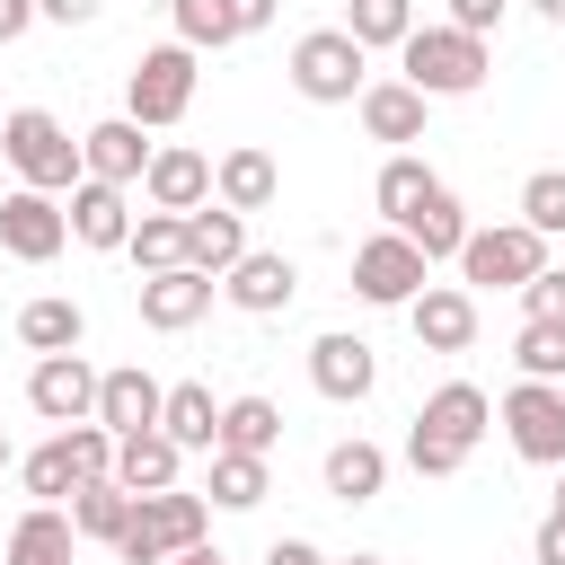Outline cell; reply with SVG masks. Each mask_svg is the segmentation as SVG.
I'll return each mask as SVG.
<instances>
[{"mask_svg":"<svg viewBox=\"0 0 565 565\" xmlns=\"http://www.w3.org/2000/svg\"><path fill=\"white\" fill-rule=\"evenodd\" d=\"M168 18H177V44H185V53H221V44H238L230 0H168Z\"/></svg>","mask_w":565,"mask_h":565,"instance_id":"37","label":"cell"},{"mask_svg":"<svg viewBox=\"0 0 565 565\" xmlns=\"http://www.w3.org/2000/svg\"><path fill=\"white\" fill-rule=\"evenodd\" d=\"M459 274H468L477 291H521L530 274H547V238H539L530 221H503V230H468V247H459Z\"/></svg>","mask_w":565,"mask_h":565,"instance_id":"6","label":"cell"},{"mask_svg":"<svg viewBox=\"0 0 565 565\" xmlns=\"http://www.w3.org/2000/svg\"><path fill=\"white\" fill-rule=\"evenodd\" d=\"M265 565H327V556H318L309 539H274V547H265Z\"/></svg>","mask_w":565,"mask_h":565,"instance_id":"46","label":"cell"},{"mask_svg":"<svg viewBox=\"0 0 565 565\" xmlns=\"http://www.w3.org/2000/svg\"><path fill=\"white\" fill-rule=\"evenodd\" d=\"M344 565H380V556H344Z\"/></svg>","mask_w":565,"mask_h":565,"instance_id":"49","label":"cell"},{"mask_svg":"<svg viewBox=\"0 0 565 565\" xmlns=\"http://www.w3.org/2000/svg\"><path fill=\"white\" fill-rule=\"evenodd\" d=\"M132 512H141V530H150L168 556L203 547V530H212V503H203V494H185V486H168V494H132Z\"/></svg>","mask_w":565,"mask_h":565,"instance_id":"20","label":"cell"},{"mask_svg":"<svg viewBox=\"0 0 565 565\" xmlns=\"http://www.w3.org/2000/svg\"><path fill=\"white\" fill-rule=\"evenodd\" d=\"M380 486H388V450H380V441L353 433V441L327 450V494H335V503H380Z\"/></svg>","mask_w":565,"mask_h":565,"instance_id":"26","label":"cell"},{"mask_svg":"<svg viewBox=\"0 0 565 565\" xmlns=\"http://www.w3.org/2000/svg\"><path fill=\"white\" fill-rule=\"evenodd\" d=\"M274 441H282V406H274V397H230V406H221V450L265 459Z\"/></svg>","mask_w":565,"mask_h":565,"instance_id":"30","label":"cell"},{"mask_svg":"<svg viewBox=\"0 0 565 565\" xmlns=\"http://www.w3.org/2000/svg\"><path fill=\"white\" fill-rule=\"evenodd\" d=\"M450 26L459 35H494L503 26V0H450Z\"/></svg>","mask_w":565,"mask_h":565,"instance_id":"41","label":"cell"},{"mask_svg":"<svg viewBox=\"0 0 565 565\" xmlns=\"http://www.w3.org/2000/svg\"><path fill=\"white\" fill-rule=\"evenodd\" d=\"M18 477H26V494H35V503H62V494H79V486H88V477H79V459H71V433H53L44 450H26V459H18Z\"/></svg>","mask_w":565,"mask_h":565,"instance_id":"34","label":"cell"},{"mask_svg":"<svg viewBox=\"0 0 565 565\" xmlns=\"http://www.w3.org/2000/svg\"><path fill=\"white\" fill-rule=\"evenodd\" d=\"M124 256L141 265V282H150V274H177V265H185V221H177V212H141Z\"/></svg>","mask_w":565,"mask_h":565,"instance_id":"33","label":"cell"},{"mask_svg":"<svg viewBox=\"0 0 565 565\" xmlns=\"http://www.w3.org/2000/svg\"><path fill=\"white\" fill-rule=\"evenodd\" d=\"M71 238H79V247H132V203H124V185L79 177V185H71Z\"/></svg>","mask_w":565,"mask_h":565,"instance_id":"19","label":"cell"},{"mask_svg":"<svg viewBox=\"0 0 565 565\" xmlns=\"http://www.w3.org/2000/svg\"><path fill=\"white\" fill-rule=\"evenodd\" d=\"M212 194H221L230 212H265V203L282 194V168H274L256 141H238V150H221V168H212Z\"/></svg>","mask_w":565,"mask_h":565,"instance_id":"21","label":"cell"},{"mask_svg":"<svg viewBox=\"0 0 565 565\" xmlns=\"http://www.w3.org/2000/svg\"><path fill=\"white\" fill-rule=\"evenodd\" d=\"M221 512H256L265 494H274V477H265V459H247V450H212V486H203Z\"/></svg>","mask_w":565,"mask_h":565,"instance_id":"31","label":"cell"},{"mask_svg":"<svg viewBox=\"0 0 565 565\" xmlns=\"http://www.w3.org/2000/svg\"><path fill=\"white\" fill-rule=\"evenodd\" d=\"M62 247H71V203H53V194H35V185L0 194V256H18V265H53Z\"/></svg>","mask_w":565,"mask_h":565,"instance_id":"8","label":"cell"},{"mask_svg":"<svg viewBox=\"0 0 565 565\" xmlns=\"http://www.w3.org/2000/svg\"><path fill=\"white\" fill-rule=\"evenodd\" d=\"M512 362H521V380H565V318H521V335H512Z\"/></svg>","mask_w":565,"mask_h":565,"instance_id":"35","label":"cell"},{"mask_svg":"<svg viewBox=\"0 0 565 565\" xmlns=\"http://www.w3.org/2000/svg\"><path fill=\"white\" fill-rule=\"evenodd\" d=\"M291 291H300V265H291V256H265V247H247V256L221 274V300L247 309V318H282Z\"/></svg>","mask_w":565,"mask_h":565,"instance_id":"12","label":"cell"},{"mask_svg":"<svg viewBox=\"0 0 565 565\" xmlns=\"http://www.w3.org/2000/svg\"><path fill=\"white\" fill-rule=\"evenodd\" d=\"M0 468H9V441H0Z\"/></svg>","mask_w":565,"mask_h":565,"instance_id":"51","label":"cell"},{"mask_svg":"<svg viewBox=\"0 0 565 565\" xmlns=\"http://www.w3.org/2000/svg\"><path fill=\"white\" fill-rule=\"evenodd\" d=\"M274 9H282V0H230V18H238V35H256V26H274Z\"/></svg>","mask_w":565,"mask_h":565,"instance_id":"44","label":"cell"},{"mask_svg":"<svg viewBox=\"0 0 565 565\" xmlns=\"http://www.w3.org/2000/svg\"><path fill=\"white\" fill-rule=\"evenodd\" d=\"M486 424H494V406H486V388H477V380L433 388V397H424V415H415V433H406V468H415V477H459V468H468V450L486 441Z\"/></svg>","mask_w":565,"mask_h":565,"instance_id":"1","label":"cell"},{"mask_svg":"<svg viewBox=\"0 0 565 565\" xmlns=\"http://www.w3.org/2000/svg\"><path fill=\"white\" fill-rule=\"evenodd\" d=\"M503 433H512V450H521L530 468H565V388L521 380V388L503 397Z\"/></svg>","mask_w":565,"mask_h":565,"instance_id":"9","label":"cell"},{"mask_svg":"<svg viewBox=\"0 0 565 565\" xmlns=\"http://www.w3.org/2000/svg\"><path fill=\"white\" fill-rule=\"evenodd\" d=\"M35 18H44V9H35V0H0V44H18V35H26V26H35Z\"/></svg>","mask_w":565,"mask_h":565,"instance_id":"43","label":"cell"},{"mask_svg":"<svg viewBox=\"0 0 565 565\" xmlns=\"http://www.w3.org/2000/svg\"><path fill=\"white\" fill-rule=\"evenodd\" d=\"M141 194H150V212H203L212 203V159L203 150H185V141H159L150 150V177H141Z\"/></svg>","mask_w":565,"mask_h":565,"instance_id":"11","label":"cell"},{"mask_svg":"<svg viewBox=\"0 0 565 565\" xmlns=\"http://www.w3.org/2000/svg\"><path fill=\"white\" fill-rule=\"evenodd\" d=\"M71 547H79V530H71L62 503L18 512V530H9V565H71Z\"/></svg>","mask_w":565,"mask_h":565,"instance_id":"27","label":"cell"},{"mask_svg":"<svg viewBox=\"0 0 565 565\" xmlns=\"http://www.w3.org/2000/svg\"><path fill=\"white\" fill-rule=\"evenodd\" d=\"M362 62H371V53H362L344 26H309V35L291 44V88H300L309 106H362V88H371Z\"/></svg>","mask_w":565,"mask_h":565,"instance_id":"4","label":"cell"},{"mask_svg":"<svg viewBox=\"0 0 565 565\" xmlns=\"http://www.w3.org/2000/svg\"><path fill=\"white\" fill-rule=\"evenodd\" d=\"M177 468H185V450H177L168 433H132V441L115 450V486H124V494H168Z\"/></svg>","mask_w":565,"mask_h":565,"instance_id":"25","label":"cell"},{"mask_svg":"<svg viewBox=\"0 0 565 565\" xmlns=\"http://www.w3.org/2000/svg\"><path fill=\"white\" fill-rule=\"evenodd\" d=\"M159 406H168V388H159L141 362H124V371H106V380H97V424H106L115 441L159 433Z\"/></svg>","mask_w":565,"mask_h":565,"instance_id":"15","label":"cell"},{"mask_svg":"<svg viewBox=\"0 0 565 565\" xmlns=\"http://www.w3.org/2000/svg\"><path fill=\"white\" fill-rule=\"evenodd\" d=\"M0 150H9V168H18L35 194H71V185L88 177L79 141H71L44 106H9V115H0Z\"/></svg>","mask_w":565,"mask_h":565,"instance_id":"2","label":"cell"},{"mask_svg":"<svg viewBox=\"0 0 565 565\" xmlns=\"http://www.w3.org/2000/svg\"><path fill=\"white\" fill-rule=\"evenodd\" d=\"M433 185H441V177H433V168H424L415 150H397V159L380 168V185H371V203H380V221H388V230H406V221L424 212V194H433Z\"/></svg>","mask_w":565,"mask_h":565,"instance_id":"28","label":"cell"},{"mask_svg":"<svg viewBox=\"0 0 565 565\" xmlns=\"http://www.w3.org/2000/svg\"><path fill=\"white\" fill-rule=\"evenodd\" d=\"M35 9H44V18H62V26H88L106 0H35Z\"/></svg>","mask_w":565,"mask_h":565,"instance_id":"45","label":"cell"},{"mask_svg":"<svg viewBox=\"0 0 565 565\" xmlns=\"http://www.w3.org/2000/svg\"><path fill=\"white\" fill-rule=\"evenodd\" d=\"M309 380H318V397H335V406H362L371 388H380V353L362 344V335H318L309 344Z\"/></svg>","mask_w":565,"mask_h":565,"instance_id":"13","label":"cell"},{"mask_svg":"<svg viewBox=\"0 0 565 565\" xmlns=\"http://www.w3.org/2000/svg\"><path fill=\"white\" fill-rule=\"evenodd\" d=\"M194 106V53L185 44H150L141 62H132V79H124V115L141 124V132H159V124H177Z\"/></svg>","mask_w":565,"mask_h":565,"instance_id":"5","label":"cell"},{"mask_svg":"<svg viewBox=\"0 0 565 565\" xmlns=\"http://www.w3.org/2000/svg\"><path fill=\"white\" fill-rule=\"evenodd\" d=\"M344 35H353L362 53L406 44V35H415V0H353V9H344Z\"/></svg>","mask_w":565,"mask_h":565,"instance_id":"36","label":"cell"},{"mask_svg":"<svg viewBox=\"0 0 565 565\" xmlns=\"http://www.w3.org/2000/svg\"><path fill=\"white\" fill-rule=\"evenodd\" d=\"M424 88H406V79H371L362 88V132L371 141H424Z\"/></svg>","mask_w":565,"mask_h":565,"instance_id":"22","label":"cell"},{"mask_svg":"<svg viewBox=\"0 0 565 565\" xmlns=\"http://www.w3.org/2000/svg\"><path fill=\"white\" fill-rule=\"evenodd\" d=\"M530 9H539V18H556V26H565V0H530Z\"/></svg>","mask_w":565,"mask_h":565,"instance_id":"48","label":"cell"},{"mask_svg":"<svg viewBox=\"0 0 565 565\" xmlns=\"http://www.w3.org/2000/svg\"><path fill=\"white\" fill-rule=\"evenodd\" d=\"M212 274H194V265H177V274H150L141 282V327H159V335H185L203 309H212Z\"/></svg>","mask_w":565,"mask_h":565,"instance_id":"17","label":"cell"},{"mask_svg":"<svg viewBox=\"0 0 565 565\" xmlns=\"http://www.w3.org/2000/svg\"><path fill=\"white\" fill-rule=\"evenodd\" d=\"M97 380H106V371H88L79 353H44V362L26 371V406H35L44 424H62V433H71V424H97Z\"/></svg>","mask_w":565,"mask_h":565,"instance_id":"10","label":"cell"},{"mask_svg":"<svg viewBox=\"0 0 565 565\" xmlns=\"http://www.w3.org/2000/svg\"><path fill=\"white\" fill-rule=\"evenodd\" d=\"M424 247L406 238V230H380V238H362L353 247V291L371 300V309H415L424 300Z\"/></svg>","mask_w":565,"mask_h":565,"instance_id":"7","label":"cell"},{"mask_svg":"<svg viewBox=\"0 0 565 565\" xmlns=\"http://www.w3.org/2000/svg\"><path fill=\"white\" fill-rule=\"evenodd\" d=\"M168 565H230V556H221V547L203 539V547H185V556H168Z\"/></svg>","mask_w":565,"mask_h":565,"instance_id":"47","label":"cell"},{"mask_svg":"<svg viewBox=\"0 0 565 565\" xmlns=\"http://www.w3.org/2000/svg\"><path fill=\"white\" fill-rule=\"evenodd\" d=\"M79 159H88V177H97V185H141V177H150V141H141V124H132V115L88 124V132H79Z\"/></svg>","mask_w":565,"mask_h":565,"instance_id":"16","label":"cell"},{"mask_svg":"<svg viewBox=\"0 0 565 565\" xmlns=\"http://www.w3.org/2000/svg\"><path fill=\"white\" fill-rule=\"evenodd\" d=\"M468 230H477V221L459 212V194H450V185H433V194H424V212L406 221V238L424 247V265H433V256H459V247H468Z\"/></svg>","mask_w":565,"mask_h":565,"instance_id":"29","label":"cell"},{"mask_svg":"<svg viewBox=\"0 0 565 565\" xmlns=\"http://www.w3.org/2000/svg\"><path fill=\"white\" fill-rule=\"evenodd\" d=\"M397 62H406V88H424V97H468V88H486V35H459L450 18L441 26H415L406 44H397Z\"/></svg>","mask_w":565,"mask_h":565,"instance_id":"3","label":"cell"},{"mask_svg":"<svg viewBox=\"0 0 565 565\" xmlns=\"http://www.w3.org/2000/svg\"><path fill=\"white\" fill-rule=\"evenodd\" d=\"M406 327H415L424 353H468V344H477V291H459V282H424V300L406 309Z\"/></svg>","mask_w":565,"mask_h":565,"instance_id":"14","label":"cell"},{"mask_svg":"<svg viewBox=\"0 0 565 565\" xmlns=\"http://www.w3.org/2000/svg\"><path fill=\"white\" fill-rule=\"evenodd\" d=\"M521 309H530V318H565V265L530 274V282H521Z\"/></svg>","mask_w":565,"mask_h":565,"instance_id":"39","label":"cell"},{"mask_svg":"<svg viewBox=\"0 0 565 565\" xmlns=\"http://www.w3.org/2000/svg\"><path fill=\"white\" fill-rule=\"evenodd\" d=\"M79 335H88V309L62 300V291H44V300L18 309V344H26L35 362H44V353H79Z\"/></svg>","mask_w":565,"mask_h":565,"instance_id":"23","label":"cell"},{"mask_svg":"<svg viewBox=\"0 0 565 565\" xmlns=\"http://www.w3.org/2000/svg\"><path fill=\"white\" fill-rule=\"evenodd\" d=\"M530 565H565V512H547V521H539V547H530Z\"/></svg>","mask_w":565,"mask_h":565,"instance_id":"42","label":"cell"},{"mask_svg":"<svg viewBox=\"0 0 565 565\" xmlns=\"http://www.w3.org/2000/svg\"><path fill=\"white\" fill-rule=\"evenodd\" d=\"M521 221H530L539 238H565V168H539V177L521 185Z\"/></svg>","mask_w":565,"mask_h":565,"instance_id":"38","label":"cell"},{"mask_svg":"<svg viewBox=\"0 0 565 565\" xmlns=\"http://www.w3.org/2000/svg\"><path fill=\"white\" fill-rule=\"evenodd\" d=\"M556 512H565V486H556Z\"/></svg>","mask_w":565,"mask_h":565,"instance_id":"50","label":"cell"},{"mask_svg":"<svg viewBox=\"0 0 565 565\" xmlns=\"http://www.w3.org/2000/svg\"><path fill=\"white\" fill-rule=\"evenodd\" d=\"M124 521H132V494H124L115 477H88V486L71 494V530H79V539H106V547H115Z\"/></svg>","mask_w":565,"mask_h":565,"instance_id":"32","label":"cell"},{"mask_svg":"<svg viewBox=\"0 0 565 565\" xmlns=\"http://www.w3.org/2000/svg\"><path fill=\"white\" fill-rule=\"evenodd\" d=\"M159 433H168L177 450H221V406H212V388H203V380H177L168 406H159Z\"/></svg>","mask_w":565,"mask_h":565,"instance_id":"24","label":"cell"},{"mask_svg":"<svg viewBox=\"0 0 565 565\" xmlns=\"http://www.w3.org/2000/svg\"><path fill=\"white\" fill-rule=\"evenodd\" d=\"M115 556H124V565H168V547H159V539L141 530V512L124 521V539H115Z\"/></svg>","mask_w":565,"mask_h":565,"instance_id":"40","label":"cell"},{"mask_svg":"<svg viewBox=\"0 0 565 565\" xmlns=\"http://www.w3.org/2000/svg\"><path fill=\"white\" fill-rule=\"evenodd\" d=\"M247 256V212H230V203H203V212H185V265L194 274H230Z\"/></svg>","mask_w":565,"mask_h":565,"instance_id":"18","label":"cell"}]
</instances>
